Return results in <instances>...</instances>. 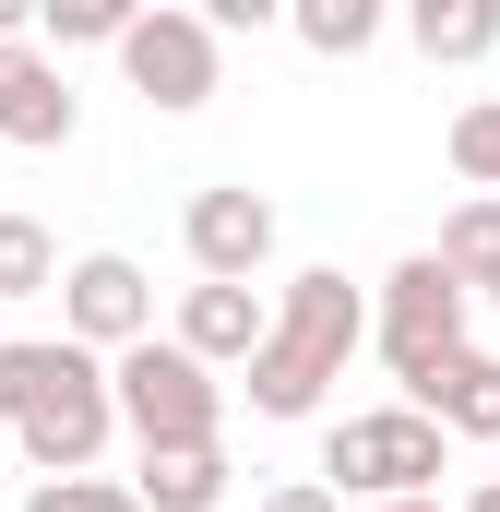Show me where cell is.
<instances>
[{"mask_svg": "<svg viewBox=\"0 0 500 512\" xmlns=\"http://www.w3.org/2000/svg\"><path fill=\"white\" fill-rule=\"evenodd\" d=\"M0 36H36V0H0Z\"/></svg>", "mask_w": 500, "mask_h": 512, "instance_id": "7402d4cb", "label": "cell"}, {"mask_svg": "<svg viewBox=\"0 0 500 512\" xmlns=\"http://www.w3.org/2000/svg\"><path fill=\"white\" fill-rule=\"evenodd\" d=\"M108 60H120L131 96H143V108H167V120L215 108V84H227V36H215L191 0H143L120 36H108Z\"/></svg>", "mask_w": 500, "mask_h": 512, "instance_id": "277c9868", "label": "cell"}, {"mask_svg": "<svg viewBox=\"0 0 500 512\" xmlns=\"http://www.w3.org/2000/svg\"><path fill=\"white\" fill-rule=\"evenodd\" d=\"M405 405H429L441 441H500V358H489V346H453L441 370L405 382Z\"/></svg>", "mask_w": 500, "mask_h": 512, "instance_id": "8fae6325", "label": "cell"}, {"mask_svg": "<svg viewBox=\"0 0 500 512\" xmlns=\"http://www.w3.org/2000/svg\"><path fill=\"white\" fill-rule=\"evenodd\" d=\"M48 286H60V239L36 215H0V310L12 298H48Z\"/></svg>", "mask_w": 500, "mask_h": 512, "instance_id": "2e32d148", "label": "cell"}, {"mask_svg": "<svg viewBox=\"0 0 500 512\" xmlns=\"http://www.w3.org/2000/svg\"><path fill=\"white\" fill-rule=\"evenodd\" d=\"M262 512H346L322 477H286V489H262Z\"/></svg>", "mask_w": 500, "mask_h": 512, "instance_id": "44dd1931", "label": "cell"}, {"mask_svg": "<svg viewBox=\"0 0 500 512\" xmlns=\"http://www.w3.org/2000/svg\"><path fill=\"white\" fill-rule=\"evenodd\" d=\"M0 429L36 477H72L120 441V393H108V358L72 346V334H0Z\"/></svg>", "mask_w": 500, "mask_h": 512, "instance_id": "6da1fadb", "label": "cell"}, {"mask_svg": "<svg viewBox=\"0 0 500 512\" xmlns=\"http://www.w3.org/2000/svg\"><path fill=\"white\" fill-rule=\"evenodd\" d=\"M60 334L72 346H96V358H120L131 334H155V274L131 251H84V262H60Z\"/></svg>", "mask_w": 500, "mask_h": 512, "instance_id": "52a82bcc", "label": "cell"}, {"mask_svg": "<svg viewBox=\"0 0 500 512\" xmlns=\"http://www.w3.org/2000/svg\"><path fill=\"white\" fill-rule=\"evenodd\" d=\"M262 310H274V298H262L250 274H203V286L179 298V322H167V334H179L203 370H239L250 346H262Z\"/></svg>", "mask_w": 500, "mask_h": 512, "instance_id": "30bf717a", "label": "cell"}, {"mask_svg": "<svg viewBox=\"0 0 500 512\" xmlns=\"http://www.w3.org/2000/svg\"><path fill=\"white\" fill-rule=\"evenodd\" d=\"M453 465V441H441V417L429 405H358V417H334L322 429V489L346 501H393V489H429Z\"/></svg>", "mask_w": 500, "mask_h": 512, "instance_id": "5b68a950", "label": "cell"}, {"mask_svg": "<svg viewBox=\"0 0 500 512\" xmlns=\"http://www.w3.org/2000/svg\"><path fill=\"white\" fill-rule=\"evenodd\" d=\"M131 12H143V0H36V36H48V48H108Z\"/></svg>", "mask_w": 500, "mask_h": 512, "instance_id": "ac0fdd59", "label": "cell"}, {"mask_svg": "<svg viewBox=\"0 0 500 512\" xmlns=\"http://www.w3.org/2000/svg\"><path fill=\"white\" fill-rule=\"evenodd\" d=\"M72 131H84L72 72H60L36 36H0V143H24V155H60Z\"/></svg>", "mask_w": 500, "mask_h": 512, "instance_id": "ba28073f", "label": "cell"}, {"mask_svg": "<svg viewBox=\"0 0 500 512\" xmlns=\"http://www.w3.org/2000/svg\"><path fill=\"white\" fill-rule=\"evenodd\" d=\"M370 346V286H346V262H310L274 286L262 346H250V417H322V393L346 382V358Z\"/></svg>", "mask_w": 500, "mask_h": 512, "instance_id": "7a4b0ae2", "label": "cell"}, {"mask_svg": "<svg viewBox=\"0 0 500 512\" xmlns=\"http://www.w3.org/2000/svg\"><path fill=\"white\" fill-rule=\"evenodd\" d=\"M131 501L143 512H215L227 501V441H143Z\"/></svg>", "mask_w": 500, "mask_h": 512, "instance_id": "7c38bea8", "label": "cell"}, {"mask_svg": "<svg viewBox=\"0 0 500 512\" xmlns=\"http://www.w3.org/2000/svg\"><path fill=\"white\" fill-rule=\"evenodd\" d=\"M0 453H12V429H0Z\"/></svg>", "mask_w": 500, "mask_h": 512, "instance_id": "d4e9b609", "label": "cell"}, {"mask_svg": "<svg viewBox=\"0 0 500 512\" xmlns=\"http://www.w3.org/2000/svg\"><path fill=\"white\" fill-rule=\"evenodd\" d=\"M453 179L465 191H500V96H465L453 108Z\"/></svg>", "mask_w": 500, "mask_h": 512, "instance_id": "e0dca14e", "label": "cell"}, {"mask_svg": "<svg viewBox=\"0 0 500 512\" xmlns=\"http://www.w3.org/2000/svg\"><path fill=\"white\" fill-rule=\"evenodd\" d=\"M465 274L441 251H405L393 274H381V298H370V346H381V370L393 382H417V370H441L453 346H465Z\"/></svg>", "mask_w": 500, "mask_h": 512, "instance_id": "8992f818", "label": "cell"}, {"mask_svg": "<svg viewBox=\"0 0 500 512\" xmlns=\"http://www.w3.org/2000/svg\"><path fill=\"white\" fill-rule=\"evenodd\" d=\"M441 262L465 274V298H489V286H500V191H465V203L441 215Z\"/></svg>", "mask_w": 500, "mask_h": 512, "instance_id": "9a60e30c", "label": "cell"}, {"mask_svg": "<svg viewBox=\"0 0 500 512\" xmlns=\"http://www.w3.org/2000/svg\"><path fill=\"white\" fill-rule=\"evenodd\" d=\"M370 512H441V501H429V489H393V501H370Z\"/></svg>", "mask_w": 500, "mask_h": 512, "instance_id": "603a6c76", "label": "cell"}, {"mask_svg": "<svg viewBox=\"0 0 500 512\" xmlns=\"http://www.w3.org/2000/svg\"><path fill=\"white\" fill-rule=\"evenodd\" d=\"M179 251H191V274H262V262H274V203H262L250 179L191 191V203H179Z\"/></svg>", "mask_w": 500, "mask_h": 512, "instance_id": "9c48e42d", "label": "cell"}, {"mask_svg": "<svg viewBox=\"0 0 500 512\" xmlns=\"http://www.w3.org/2000/svg\"><path fill=\"white\" fill-rule=\"evenodd\" d=\"M24 512H143L131 501V477H96V465H72V477H36Z\"/></svg>", "mask_w": 500, "mask_h": 512, "instance_id": "d6986e66", "label": "cell"}, {"mask_svg": "<svg viewBox=\"0 0 500 512\" xmlns=\"http://www.w3.org/2000/svg\"><path fill=\"white\" fill-rule=\"evenodd\" d=\"M489 310H500V286H489Z\"/></svg>", "mask_w": 500, "mask_h": 512, "instance_id": "484cf974", "label": "cell"}, {"mask_svg": "<svg viewBox=\"0 0 500 512\" xmlns=\"http://www.w3.org/2000/svg\"><path fill=\"white\" fill-rule=\"evenodd\" d=\"M215 36H262V24H286V0H191Z\"/></svg>", "mask_w": 500, "mask_h": 512, "instance_id": "ffe728a7", "label": "cell"}, {"mask_svg": "<svg viewBox=\"0 0 500 512\" xmlns=\"http://www.w3.org/2000/svg\"><path fill=\"white\" fill-rule=\"evenodd\" d=\"M393 12H405V36H417L429 72H477L500 48V0H393Z\"/></svg>", "mask_w": 500, "mask_h": 512, "instance_id": "4fadbf2b", "label": "cell"}, {"mask_svg": "<svg viewBox=\"0 0 500 512\" xmlns=\"http://www.w3.org/2000/svg\"><path fill=\"white\" fill-rule=\"evenodd\" d=\"M381 24H393V0H286V36H298L310 60H358Z\"/></svg>", "mask_w": 500, "mask_h": 512, "instance_id": "5bb4252c", "label": "cell"}, {"mask_svg": "<svg viewBox=\"0 0 500 512\" xmlns=\"http://www.w3.org/2000/svg\"><path fill=\"white\" fill-rule=\"evenodd\" d=\"M465 512H500V477H477V489H465Z\"/></svg>", "mask_w": 500, "mask_h": 512, "instance_id": "cb8c5ba5", "label": "cell"}, {"mask_svg": "<svg viewBox=\"0 0 500 512\" xmlns=\"http://www.w3.org/2000/svg\"><path fill=\"white\" fill-rule=\"evenodd\" d=\"M108 393H120L131 441H227V382L179 334H131L120 358H108Z\"/></svg>", "mask_w": 500, "mask_h": 512, "instance_id": "3957f363", "label": "cell"}]
</instances>
